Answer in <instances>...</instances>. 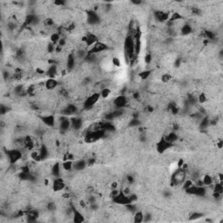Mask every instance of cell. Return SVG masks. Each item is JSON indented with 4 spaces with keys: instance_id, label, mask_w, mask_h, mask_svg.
<instances>
[{
    "instance_id": "6da1fadb",
    "label": "cell",
    "mask_w": 223,
    "mask_h": 223,
    "mask_svg": "<svg viewBox=\"0 0 223 223\" xmlns=\"http://www.w3.org/2000/svg\"><path fill=\"white\" fill-rule=\"evenodd\" d=\"M186 177H187V171L183 170L181 168H176V170L171 177V185L173 187H176L182 184L183 181L186 180Z\"/></svg>"
},
{
    "instance_id": "7a4b0ae2",
    "label": "cell",
    "mask_w": 223,
    "mask_h": 223,
    "mask_svg": "<svg viewBox=\"0 0 223 223\" xmlns=\"http://www.w3.org/2000/svg\"><path fill=\"white\" fill-rule=\"evenodd\" d=\"M6 156H7V160L10 164H16L18 161H20L23 158V153L20 149L18 148H12L6 150Z\"/></svg>"
},
{
    "instance_id": "3957f363",
    "label": "cell",
    "mask_w": 223,
    "mask_h": 223,
    "mask_svg": "<svg viewBox=\"0 0 223 223\" xmlns=\"http://www.w3.org/2000/svg\"><path fill=\"white\" fill-rule=\"evenodd\" d=\"M100 99V94L98 92H94L93 94L89 95L88 97L85 99V102H84V109L86 111H90L94 108L95 105L97 104L98 101Z\"/></svg>"
},
{
    "instance_id": "277c9868",
    "label": "cell",
    "mask_w": 223,
    "mask_h": 223,
    "mask_svg": "<svg viewBox=\"0 0 223 223\" xmlns=\"http://www.w3.org/2000/svg\"><path fill=\"white\" fill-rule=\"evenodd\" d=\"M107 49H108V46L106 44L100 42V41H98L95 45H94L87 50V53L88 54H99V53H104Z\"/></svg>"
},
{
    "instance_id": "5b68a950",
    "label": "cell",
    "mask_w": 223,
    "mask_h": 223,
    "mask_svg": "<svg viewBox=\"0 0 223 223\" xmlns=\"http://www.w3.org/2000/svg\"><path fill=\"white\" fill-rule=\"evenodd\" d=\"M112 199H113V201H114V202L117 203L119 205H123V206H126L127 204H130V203H131L129 197L124 194V192L122 191V189H120L119 193L116 196L113 197Z\"/></svg>"
},
{
    "instance_id": "8992f818",
    "label": "cell",
    "mask_w": 223,
    "mask_h": 223,
    "mask_svg": "<svg viewBox=\"0 0 223 223\" xmlns=\"http://www.w3.org/2000/svg\"><path fill=\"white\" fill-rule=\"evenodd\" d=\"M173 146V144H171L168 141H166L164 137L160 139V141L157 143L156 145V149L159 154H163L165 153L166 150H168L169 148H171Z\"/></svg>"
},
{
    "instance_id": "52a82bcc",
    "label": "cell",
    "mask_w": 223,
    "mask_h": 223,
    "mask_svg": "<svg viewBox=\"0 0 223 223\" xmlns=\"http://www.w3.org/2000/svg\"><path fill=\"white\" fill-rule=\"evenodd\" d=\"M114 105L118 108H124L125 106L128 104V99L126 98V95L124 94H120L114 99L113 100Z\"/></svg>"
},
{
    "instance_id": "ba28073f",
    "label": "cell",
    "mask_w": 223,
    "mask_h": 223,
    "mask_svg": "<svg viewBox=\"0 0 223 223\" xmlns=\"http://www.w3.org/2000/svg\"><path fill=\"white\" fill-rule=\"evenodd\" d=\"M41 120L47 126H53L56 124V118L53 114H46L41 117Z\"/></svg>"
},
{
    "instance_id": "9c48e42d",
    "label": "cell",
    "mask_w": 223,
    "mask_h": 223,
    "mask_svg": "<svg viewBox=\"0 0 223 223\" xmlns=\"http://www.w3.org/2000/svg\"><path fill=\"white\" fill-rule=\"evenodd\" d=\"M65 187V184L62 178H56L53 181V191L55 192H60V191L64 190Z\"/></svg>"
},
{
    "instance_id": "30bf717a",
    "label": "cell",
    "mask_w": 223,
    "mask_h": 223,
    "mask_svg": "<svg viewBox=\"0 0 223 223\" xmlns=\"http://www.w3.org/2000/svg\"><path fill=\"white\" fill-rule=\"evenodd\" d=\"M71 119V125H72V129L73 130H79L82 128L83 126V119L79 117H72L70 118Z\"/></svg>"
},
{
    "instance_id": "8fae6325",
    "label": "cell",
    "mask_w": 223,
    "mask_h": 223,
    "mask_svg": "<svg viewBox=\"0 0 223 223\" xmlns=\"http://www.w3.org/2000/svg\"><path fill=\"white\" fill-rule=\"evenodd\" d=\"M58 86V81L54 78H49L45 82V88L47 91H53Z\"/></svg>"
},
{
    "instance_id": "7c38bea8",
    "label": "cell",
    "mask_w": 223,
    "mask_h": 223,
    "mask_svg": "<svg viewBox=\"0 0 223 223\" xmlns=\"http://www.w3.org/2000/svg\"><path fill=\"white\" fill-rule=\"evenodd\" d=\"M87 160H78L73 161V169L77 171L83 170L85 166H87Z\"/></svg>"
},
{
    "instance_id": "4fadbf2b",
    "label": "cell",
    "mask_w": 223,
    "mask_h": 223,
    "mask_svg": "<svg viewBox=\"0 0 223 223\" xmlns=\"http://www.w3.org/2000/svg\"><path fill=\"white\" fill-rule=\"evenodd\" d=\"M73 208V220L76 223H81L83 221H85V217L84 215H82L80 212L77 210L75 207Z\"/></svg>"
},
{
    "instance_id": "5bb4252c",
    "label": "cell",
    "mask_w": 223,
    "mask_h": 223,
    "mask_svg": "<svg viewBox=\"0 0 223 223\" xmlns=\"http://www.w3.org/2000/svg\"><path fill=\"white\" fill-rule=\"evenodd\" d=\"M61 173H62V166L59 163H56L53 166V167L51 168V174L56 178H59L60 177Z\"/></svg>"
},
{
    "instance_id": "9a60e30c",
    "label": "cell",
    "mask_w": 223,
    "mask_h": 223,
    "mask_svg": "<svg viewBox=\"0 0 223 223\" xmlns=\"http://www.w3.org/2000/svg\"><path fill=\"white\" fill-rule=\"evenodd\" d=\"M200 179L205 187L211 186L212 184H214V177H212L210 175H204Z\"/></svg>"
},
{
    "instance_id": "2e32d148",
    "label": "cell",
    "mask_w": 223,
    "mask_h": 223,
    "mask_svg": "<svg viewBox=\"0 0 223 223\" xmlns=\"http://www.w3.org/2000/svg\"><path fill=\"white\" fill-rule=\"evenodd\" d=\"M62 169L65 171V172H70L73 169V161L72 160H64L62 164Z\"/></svg>"
},
{
    "instance_id": "e0dca14e",
    "label": "cell",
    "mask_w": 223,
    "mask_h": 223,
    "mask_svg": "<svg viewBox=\"0 0 223 223\" xmlns=\"http://www.w3.org/2000/svg\"><path fill=\"white\" fill-rule=\"evenodd\" d=\"M192 32H193V27L190 24H184L180 27V34L182 35H189L190 33H192Z\"/></svg>"
},
{
    "instance_id": "ac0fdd59",
    "label": "cell",
    "mask_w": 223,
    "mask_h": 223,
    "mask_svg": "<svg viewBox=\"0 0 223 223\" xmlns=\"http://www.w3.org/2000/svg\"><path fill=\"white\" fill-rule=\"evenodd\" d=\"M153 73V72L151 70H143L141 72H139L138 74V77L141 79V80H146L148 78L150 77L151 74Z\"/></svg>"
},
{
    "instance_id": "d6986e66",
    "label": "cell",
    "mask_w": 223,
    "mask_h": 223,
    "mask_svg": "<svg viewBox=\"0 0 223 223\" xmlns=\"http://www.w3.org/2000/svg\"><path fill=\"white\" fill-rule=\"evenodd\" d=\"M134 221L135 223H141L144 221V214L141 211H137L134 215Z\"/></svg>"
},
{
    "instance_id": "ffe728a7",
    "label": "cell",
    "mask_w": 223,
    "mask_h": 223,
    "mask_svg": "<svg viewBox=\"0 0 223 223\" xmlns=\"http://www.w3.org/2000/svg\"><path fill=\"white\" fill-rule=\"evenodd\" d=\"M100 97L103 98V99H107V98L109 97L110 95L112 94V90L110 89L109 87H105V88H103V89H101V91H100Z\"/></svg>"
},
{
    "instance_id": "44dd1931",
    "label": "cell",
    "mask_w": 223,
    "mask_h": 223,
    "mask_svg": "<svg viewBox=\"0 0 223 223\" xmlns=\"http://www.w3.org/2000/svg\"><path fill=\"white\" fill-rule=\"evenodd\" d=\"M60 38H61L60 34L58 33H53V34L50 36V41H51V43H53V44H54V45L58 44V41L60 40Z\"/></svg>"
},
{
    "instance_id": "7402d4cb",
    "label": "cell",
    "mask_w": 223,
    "mask_h": 223,
    "mask_svg": "<svg viewBox=\"0 0 223 223\" xmlns=\"http://www.w3.org/2000/svg\"><path fill=\"white\" fill-rule=\"evenodd\" d=\"M197 101L199 102L200 104H201V105L206 104L208 101V97H207V95L205 93H201V94H200V95L197 98Z\"/></svg>"
},
{
    "instance_id": "603a6c76",
    "label": "cell",
    "mask_w": 223,
    "mask_h": 223,
    "mask_svg": "<svg viewBox=\"0 0 223 223\" xmlns=\"http://www.w3.org/2000/svg\"><path fill=\"white\" fill-rule=\"evenodd\" d=\"M171 79H172V76H171L170 74H168V73H164V74L161 75V77H160V80H161V82L164 83V84L169 83Z\"/></svg>"
},
{
    "instance_id": "cb8c5ba5",
    "label": "cell",
    "mask_w": 223,
    "mask_h": 223,
    "mask_svg": "<svg viewBox=\"0 0 223 223\" xmlns=\"http://www.w3.org/2000/svg\"><path fill=\"white\" fill-rule=\"evenodd\" d=\"M111 61H112L113 65L116 66V67H119V66L121 65V61L119 58V57H113V58H112V60Z\"/></svg>"
},
{
    "instance_id": "d4e9b609",
    "label": "cell",
    "mask_w": 223,
    "mask_h": 223,
    "mask_svg": "<svg viewBox=\"0 0 223 223\" xmlns=\"http://www.w3.org/2000/svg\"><path fill=\"white\" fill-rule=\"evenodd\" d=\"M202 216H203V215L201 214V213H198V212H196V213H194L193 215H191L190 220H197V219H199V218H201Z\"/></svg>"
},
{
    "instance_id": "484cf974",
    "label": "cell",
    "mask_w": 223,
    "mask_h": 223,
    "mask_svg": "<svg viewBox=\"0 0 223 223\" xmlns=\"http://www.w3.org/2000/svg\"><path fill=\"white\" fill-rule=\"evenodd\" d=\"M47 209L48 211H55L56 210V204L54 202H49L47 204Z\"/></svg>"
},
{
    "instance_id": "4316f807",
    "label": "cell",
    "mask_w": 223,
    "mask_h": 223,
    "mask_svg": "<svg viewBox=\"0 0 223 223\" xmlns=\"http://www.w3.org/2000/svg\"><path fill=\"white\" fill-rule=\"evenodd\" d=\"M152 55H150V54H147L146 56V58H145V61H146V64H150L151 61H152Z\"/></svg>"
},
{
    "instance_id": "83f0119b",
    "label": "cell",
    "mask_w": 223,
    "mask_h": 223,
    "mask_svg": "<svg viewBox=\"0 0 223 223\" xmlns=\"http://www.w3.org/2000/svg\"><path fill=\"white\" fill-rule=\"evenodd\" d=\"M222 145H223L222 139H218V140L216 141V146H218L219 148H221V147H222Z\"/></svg>"
}]
</instances>
